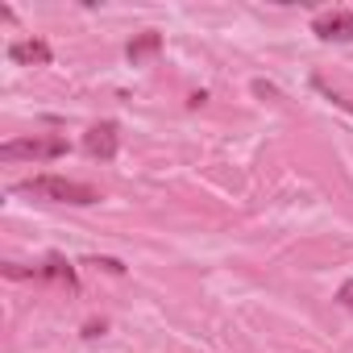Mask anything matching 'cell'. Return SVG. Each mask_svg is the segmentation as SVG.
<instances>
[{"label":"cell","instance_id":"5","mask_svg":"<svg viewBox=\"0 0 353 353\" xmlns=\"http://www.w3.org/2000/svg\"><path fill=\"white\" fill-rule=\"evenodd\" d=\"M312 34L320 42H353V13L349 9H332V13L312 21Z\"/></svg>","mask_w":353,"mask_h":353},{"label":"cell","instance_id":"10","mask_svg":"<svg viewBox=\"0 0 353 353\" xmlns=\"http://www.w3.org/2000/svg\"><path fill=\"white\" fill-rule=\"evenodd\" d=\"M336 299H341V303H345V307H353V279H349V283H345V287H341V291H336Z\"/></svg>","mask_w":353,"mask_h":353},{"label":"cell","instance_id":"8","mask_svg":"<svg viewBox=\"0 0 353 353\" xmlns=\"http://www.w3.org/2000/svg\"><path fill=\"white\" fill-rule=\"evenodd\" d=\"M312 88H316V92H324V96H328V100H332L336 108H345V112H353V100H345L341 92H332V88H328L324 79H312Z\"/></svg>","mask_w":353,"mask_h":353},{"label":"cell","instance_id":"11","mask_svg":"<svg viewBox=\"0 0 353 353\" xmlns=\"http://www.w3.org/2000/svg\"><path fill=\"white\" fill-rule=\"evenodd\" d=\"M100 332H104V320H100V324H96V320H92V324H83V336H100Z\"/></svg>","mask_w":353,"mask_h":353},{"label":"cell","instance_id":"3","mask_svg":"<svg viewBox=\"0 0 353 353\" xmlns=\"http://www.w3.org/2000/svg\"><path fill=\"white\" fill-rule=\"evenodd\" d=\"M5 274H9V279H54V283H67L71 291L79 287L75 266H71L63 254H50L42 266H17V262H5Z\"/></svg>","mask_w":353,"mask_h":353},{"label":"cell","instance_id":"4","mask_svg":"<svg viewBox=\"0 0 353 353\" xmlns=\"http://www.w3.org/2000/svg\"><path fill=\"white\" fill-rule=\"evenodd\" d=\"M117 150H121V129H117V121H96V125H88V133H83V154H88L92 162H112Z\"/></svg>","mask_w":353,"mask_h":353},{"label":"cell","instance_id":"9","mask_svg":"<svg viewBox=\"0 0 353 353\" xmlns=\"http://www.w3.org/2000/svg\"><path fill=\"white\" fill-rule=\"evenodd\" d=\"M88 266H100V270H108V274H125V266H121L117 258H88Z\"/></svg>","mask_w":353,"mask_h":353},{"label":"cell","instance_id":"1","mask_svg":"<svg viewBox=\"0 0 353 353\" xmlns=\"http://www.w3.org/2000/svg\"><path fill=\"white\" fill-rule=\"evenodd\" d=\"M13 192L34 196V200H50V204H75V208H92V204H100V192H96L92 183L63 179V174H34V179H21Z\"/></svg>","mask_w":353,"mask_h":353},{"label":"cell","instance_id":"6","mask_svg":"<svg viewBox=\"0 0 353 353\" xmlns=\"http://www.w3.org/2000/svg\"><path fill=\"white\" fill-rule=\"evenodd\" d=\"M9 59H13L17 67H50L54 50H50L42 38H21V42L9 46Z\"/></svg>","mask_w":353,"mask_h":353},{"label":"cell","instance_id":"2","mask_svg":"<svg viewBox=\"0 0 353 353\" xmlns=\"http://www.w3.org/2000/svg\"><path fill=\"white\" fill-rule=\"evenodd\" d=\"M63 154H67V141L59 133H30L0 145V162H50Z\"/></svg>","mask_w":353,"mask_h":353},{"label":"cell","instance_id":"7","mask_svg":"<svg viewBox=\"0 0 353 353\" xmlns=\"http://www.w3.org/2000/svg\"><path fill=\"white\" fill-rule=\"evenodd\" d=\"M158 50H162V34H154V30H145L141 38H133V42H129V50H125V54H129V63L137 67V63H145V59H154Z\"/></svg>","mask_w":353,"mask_h":353}]
</instances>
